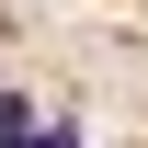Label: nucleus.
<instances>
[{"label": "nucleus", "mask_w": 148, "mask_h": 148, "mask_svg": "<svg viewBox=\"0 0 148 148\" xmlns=\"http://www.w3.org/2000/svg\"><path fill=\"white\" fill-rule=\"evenodd\" d=\"M12 125H34V114H23V103H12V91H0V137H12Z\"/></svg>", "instance_id": "obj_1"}]
</instances>
